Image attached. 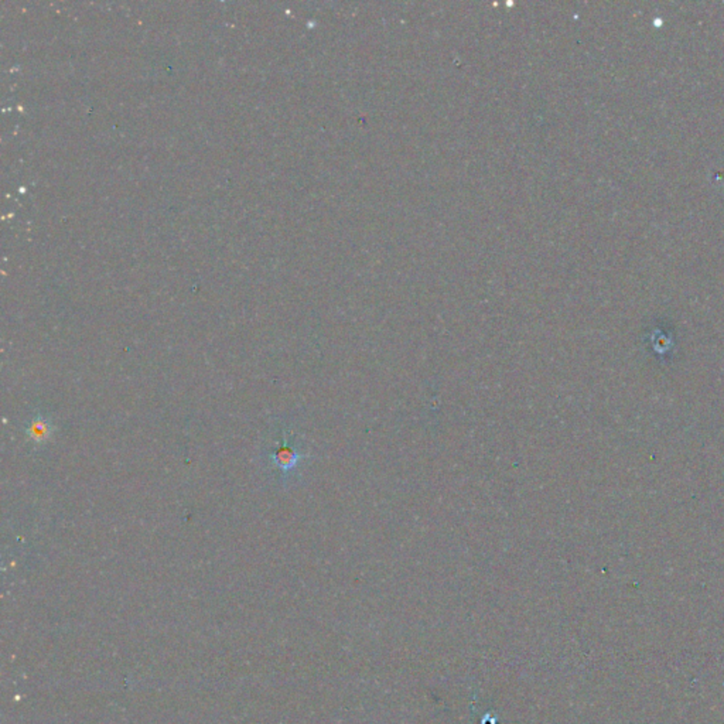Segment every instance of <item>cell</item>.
I'll return each instance as SVG.
<instances>
[{"instance_id": "6da1fadb", "label": "cell", "mask_w": 724, "mask_h": 724, "mask_svg": "<svg viewBox=\"0 0 724 724\" xmlns=\"http://www.w3.org/2000/svg\"><path fill=\"white\" fill-rule=\"evenodd\" d=\"M300 459H302V456L299 455V452L294 447L289 446L287 443H284L273 456V460L276 462V465L283 471H289V470L294 468Z\"/></svg>"}, {"instance_id": "7a4b0ae2", "label": "cell", "mask_w": 724, "mask_h": 724, "mask_svg": "<svg viewBox=\"0 0 724 724\" xmlns=\"http://www.w3.org/2000/svg\"><path fill=\"white\" fill-rule=\"evenodd\" d=\"M27 432H29V436H30L31 440H34L37 443H41V442H46L51 436L53 427H51V425H50L49 420H46L41 416H37V417H34L31 420Z\"/></svg>"}]
</instances>
